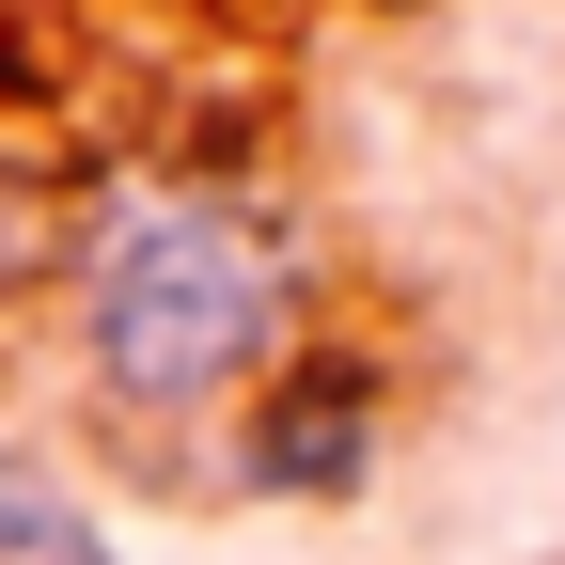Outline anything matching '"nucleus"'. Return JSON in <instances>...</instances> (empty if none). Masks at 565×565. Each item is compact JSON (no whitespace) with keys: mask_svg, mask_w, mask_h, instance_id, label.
<instances>
[{"mask_svg":"<svg viewBox=\"0 0 565 565\" xmlns=\"http://www.w3.org/2000/svg\"><path fill=\"white\" fill-rule=\"evenodd\" d=\"M299 267L236 189H126L79 252V345L126 408H221L282 362Z\"/></svg>","mask_w":565,"mask_h":565,"instance_id":"nucleus-1","label":"nucleus"},{"mask_svg":"<svg viewBox=\"0 0 565 565\" xmlns=\"http://www.w3.org/2000/svg\"><path fill=\"white\" fill-rule=\"evenodd\" d=\"M252 471H267V487H345V471H362V377L315 362L299 393L252 424Z\"/></svg>","mask_w":565,"mask_h":565,"instance_id":"nucleus-2","label":"nucleus"},{"mask_svg":"<svg viewBox=\"0 0 565 565\" xmlns=\"http://www.w3.org/2000/svg\"><path fill=\"white\" fill-rule=\"evenodd\" d=\"M0 565H110V534L63 503L47 471H17V456H0Z\"/></svg>","mask_w":565,"mask_h":565,"instance_id":"nucleus-3","label":"nucleus"}]
</instances>
